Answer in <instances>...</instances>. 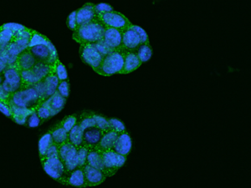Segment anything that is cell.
Listing matches in <instances>:
<instances>
[{"label":"cell","instance_id":"1","mask_svg":"<svg viewBox=\"0 0 251 188\" xmlns=\"http://www.w3.org/2000/svg\"><path fill=\"white\" fill-rule=\"evenodd\" d=\"M105 29L106 28L96 18L91 23L78 28L77 30L73 33L72 39L80 46L93 45L103 40Z\"/></svg>","mask_w":251,"mask_h":188},{"label":"cell","instance_id":"2","mask_svg":"<svg viewBox=\"0 0 251 188\" xmlns=\"http://www.w3.org/2000/svg\"><path fill=\"white\" fill-rule=\"evenodd\" d=\"M42 101L34 86L22 88L17 92L11 94L9 98V104L19 108H36Z\"/></svg>","mask_w":251,"mask_h":188},{"label":"cell","instance_id":"3","mask_svg":"<svg viewBox=\"0 0 251 188\" xmlns=\"http://www.w3.org/2000/svg\"><path fill=\"white\" fill-rule=\"evenodd\" d=\"M125 50L112 51L103 58L100 66L95 70L97 74L102 76H111L113 74H120L124 64Z\"/></svg>","mask_w":251,"mask_h":188},{"label":"cell","instance_id":"4","mask_svg":"<svg viewBox=\"0 0 251 188\" xmlns=\"http://www.w3.org/2000/svg\"><path fill=\"white\" fill-rule=\"evenodd\" d=\"M40 162H41L44 171H46L47 175L60 184L66 186L69 172L66 171L64 163L61 162L60 158H54V159L44 158L40 160Z\"/></svg>","mask_w":251,"mask_h":188},{"label":"cell","instance_id":"5","mask_svg":"<svg viewBox=\"0 0 251 188\" xmlns=\"http://www.w3.org/2000/svg\"><path fill=\"white\" fill-rule=\"evenodd\" d=\"M97 18L106 29L112 28V29L125 30L133 24L126 17L125 15L121 14L120 12L113 11L111 13H105V14L97 15Z\"/></svg>","mask_w":251,"mask_h":188},{"label":"cell","instance_id":"6","mask_svg":"<svg viewBox=\"0 0 251 188\" xmlns=\"http://www.w3.org/2000/svg\"><path fill=\"white\" fill-rule=\"evenodd\" d=\"M102 153L103 163L105 171L104 174L106 177H111L117 173V171L123 166L126 162L127 157L117 154L113 150L103 151Z\"/></svg>","mask_w":251,"mask_h":188},{"label":"cell","instance_id":"7","mask_svg":"<svg viewBox=\"0 0 251 188\" xmlns=\"http://www.w3.org/2000/svg\"><path fill=\"white\" fill-rule=\"evenodd\" d=\"M2 86L9 94H14L22 89V80L20 71L15 66H7L2 73Z\"/></svg>","mask_w":251,"mask_h":188},{"label":"cell","instance_id":"8","mask_svg":"<svg viewBox=\"0 0 251 188\" xmlns=\"http://www.w3.org/2000/svg\"><path fill=\"white\" fill-rule=\"evenodd\" d=\"M59 82L60 80L56 76V74L54 72H52L34 86L42 102L57 92Z\"/></svg>","mask_w":251,"mask_h":188},{"label":"cell","instance_id":"9","mask_svg":"<svg viewBox=\"0 0 251 188\" xmlns=\"http://www.w3.org/2000/svg\"><path fill=\"white\" fill-rule=\"evenodd\" d=\"M76 151L77 148L69 141L59 146V158L64 163L66 170L68 172L74 171L78 167Z\"/></svg>","mask_w":251,"mask_h":188},{"label":"cell","instance_id":"10","mask_svg":"<svg viewBox=\"0 0 251 188\" xmlns=\"http://www.w3.org/2000/svg\"><path fill=\"white\" fill-rule=\"evenodd\" d=\"M79 53L83 62L91 66L94 71L100 66L104 58L92 45L80 46Z\"/></svg>","mask_w":251,"mask_h":188},{"label":"cell","instance_id":"11","mask_svg":"<svg viewBox=\"0 0 251 188\" xmlns=\"http://www.w3.org/2000/svg\"><path fill=\"white\" fill-rule=\"evenodd\" d=\"M123 30L106 28L103 36V40L106 44V46L114 51L124 50L123 45Z\"/></svg>","mask_w":251,"mask_h":188},{"label":"cell","instance_id":"12","mask_svg":"<svg viewBox=\"0 0 251 188\" xmlns=\"http://www.w3.org/2000/svg\"><path fill=\"white\" fill-rule=\"evenodd\" d=\"M82 168L85 175L86 188L100 185L106 181V175L100 170L94 168L87 164L84 165Z\"/></svg>","mask_w":251,"mask_h":188},{"label":"cell","instance_id":"13","mask_svg":"<svg viewBox=\"0 0 251 188\" xmlns=\"http://www.w3.org/2000/svg\"><path fill=\"white\" fill-rule=\"evenodd\" d=\"M97 13L95 11V4L92 3H87L76 10V22L77 27L86 25L91 23L97 18Z\"/></svg>","mask_w":251,"mask_h":188},{"label":"cell","instance_id":"14","mask_svg":"<svg viewBox=\"0 0 251 188\" xmlns=\"http://www.w3.org/2000/svg\"><path fill=\"white\" fill-rule=\"evenodd\" d=\"M132 146L131 138L127 131L118 134L117 140L115 141L112 150L117 154L127 157Z\"/></svg>","mask_w":251,"mask_h":188},{"label":"cell","instance_id":"15","mask_svg":"<svg viewBox=\"0 0 251 188\" xmlns=\"http://www.w3.org/2000/svg\"><path fill=\"white\" fill-rule=\"evenodd\" d=\"M123 45L126 51H135L137 47L142 45L138 34L131 27L123 30Z\"/></svg>","mask_w":251,"mask_h":188},{"label":"cell","instance_id":"16","mask_svg":"<svg viewBox=\"0 0 251 188\" xmlns=\"http://www.w3.org/2000/svg\"><path fill=\"white\" fill-rule=\"evenodd\" d=\"M103 136V131L100 129L95 127L86 129L83 131V145H86L89 148H95L100 141Z\"/></svg>","mask_w":251,"mask_h":188},{"label":"cell","instance_id":"17","mask_svg":"<svg viewBox=\"0 0 251 188\" xmlns=\"http://www.w3.org/2000/svg\"><path fill=\"white\" fill-rule=\"evenodd\" d=\"M143 64L135 51L124 52V64L120 74H129L140 68Z\"/></svg>","mask_w":251,"mask_h":188},{"label":"cell","instance_id":"18","mask_svg":"<svg viewBox=\"0 0 251 188\" xmlns=\"http://www.w3.org/2000/svg\"><path fill=\"white\" fill-rule=\"evenodd\" d=\"M67 99L61 96L57 92H55L53 95L48 98L47 100L42 102L43 105L47 106L50 111L51 112L52 117L59 114L60 111H62L66 106Z\"/></svg>","mask_w":251,"mask_h":188},{"label":"cell","instance_id":"19","mask_svg":"<svg viewBox=\"0 0 251 188\" xmlns=\"http://www.w3.org/2000/svg\"><path fill=\"white\" fill-rule=\"evenodd\" d=\"M37 64L36 60L34 59V56L32 55L29 49L27 48L25 50L20 53V55L18 56L17 60L15 64V67L20 70H29L34 68V66Z\"/></svg>","mask_w":251,"mask_h":188},{"label":"cell","instance_id":"20","mask_svg":"<svg viewBox=\"0 0 251 188\" xmlns=\"http://www.w3.org/2000/svg\"><path fill=\"white\" fill-rule=\"evenodd\" d=\"M21 52H23V50L20 48V46L14 41H12L8 48L0 54V57L3 60V62L5 63L6 66H14L17 60L18 56Z\"/></svg>","mask_w":251,"mask_h":188},{"label":"cell","instance_id":"21","mask_svg":"<svg viewBox=\"0 0 251 188\" xmlns=\"http://www.w3.org/2000/svg\"><path fill=\"white\" fill-rule=\"evenodd\" d=\"M32 55L34 56V59L37 63L41 64H48L51 65V56H50V52L48 46L45 45H40V46H34L31 48H28Z\"/></svg>","mask_w":251,"mask_h":188},{"label":"cell","instance_id":"22","mask_svg":"<svg viewBox=\"0 0 251 188\" xmlns=\"http://www.w3.org/2000/svg\"><path fill=\"white\" fill-rule=\"evenodd\" d=\"M66 186H72L75 188H86L85 175L82 167H76L74 171L69 172Z\"/></svg>","mask_w":251,"mask_h":188},{"label":"cell","instance_id":"23","mask_svg":"<svg viewBox=\"0 0 251 188\" xmlns=\"http://www.w3.org/2000/svg\"><path fill=\"white\" fill-rule=\"evenodd\" d=\"M118 134L119 133H117V132L113 131L103 132V136L101 139H100V142L95 148L97 149L98 151H101V152L112 150L115 141H116L117 137H118Z\"/></svg>","mask_w":251,"mask_h":188},{"label":"cell","instance_id":"24","mask_svg":"<svg viewBox=\"0 0 251 188\" xmlns=\"http://www.w3.org/2000/svg\"><path fill=\"white\" fill-rule=\"evenodd\" d=\"M49 131L51 133L53 142L58 146L68 141V132L64 129L60 121L54 124Z\"/></svg>","mask_w":251,"mask_h":188},{"label":"cell","instance_id":"25","mask_svg":"<svg viewBox=\"0 0 251 188\" xmlns=\"http://www.w3.org/2000/svg\"><path fill=\"white\" fill-rule=\"evenodd\" d=\"M89 148V147H88ZM86 164L94 168L105 171L104 163H103L102 153L96 148H89L88 156L86 160Z\"/></svg>","mask_w":251,"mask_h":188},{"label":"cell","instance_id":"26","mask_svg":"<svg viewBox=\"0 0 251 188\" xmlns=\"http://www.w3.org/2000/svg\"><path fill=\"white\" fill-rule=\"evenodd\" d=\"M9 107H10V113H11L10 119L19 125H25L27 118L34 110V109L31 110V109L19 108L12 105H9Z\"/></svg>","mask_w":251,"mask_h":188},{"label":"cell","instance_id":"27","mask_svg":"<svg viewBox=\"0 0 251 188\" xmlns=\"http://www.w3.org/2000/svg\"><path fill=\"white\" fill-rule=\"evenodd\" d=\"M32 29L29 28H25V29L17 32L14 34L13 41L17 44L20 46L22 50H25L29 48V40L31 37Z\"/></svg>","mask_w":251,"mask_h":188},{"label":"cell","instance_id":"28","mask_svg":"<svg viewBox=\"0 0 251 188\" xmlns=\"http://www.w3.org/2000/svg\"><path fill=\"white\" fill-rule=\"evenodd\" d=\"M54 144L53 142V138H52L51 133L50 131H48L45 134L42 135L39 140V156L40 159L42 160L46 157V152L49 147Z\"/></svg>","mask_w":251,"mask_h":188},{"label":"cell","instance_id":"29","mask_svg":"<svg viewBox=\"0 0 251 188\" xmlns=\"http://www.w3.org/2000/svg\"><path fill=\"white\" fill-rule=\"evenodd\" d=\"M92 112L93 111H83L82 113L78 115L77 125L80 126V129L83 131L86 130V129L96 126L94 118L92 116Z\"/></svg>","mask_w":251,"mask_h":188},{"label":"cell","instance_id":"30","mask_svg":"<svg viewBox=\"0 0 251 188\" xmlns=\"http://www.w3.org/2000/svg\"><path fill=\"white\" fill-rule=\"evenodd\" d=\"M14 33L3 25L0 27V54H2L8 46L12 43Z\"/></svg>","mask_w":251,"mask_h":188},{"label":"cell","instance_id":"31","mask_svg":"<svg viewBox=\"0 0 251 188\" xmlns=\"http://www.w3.org/2000/svg\"><path fill=\"white\" fill-rule=\"evenodd\" d=\"M32 71L34 72L35 76L38 78V80H43L49 74L52 72H54V66H50L48 64H41L37 63L34 68L31 69Z\"/></svg>","mask_w":251,"mask_h":188},{"label":"cell","instance_id":"32","mask_svg":"<svg viewBox=\"0 0 251 188\" xmlns=\"http://www.w3.org/2000/svg\"><path fill=\"white\" fill-rule=\"evenodd\" d=\"M69 142L75 145L76 148L82 145L83 131L80 126L76 124L68 133Z\"/></svg>","mask_w":251,"mask_h":188},{"label":"cell","instance_id":"33","mask_svg":"<svg viewBox=\"0 0 251 188\" xmlns=\"http://www.w3.org/2000/svg\"><path fill=\"white\" fill-rule=\"evenodd\" d=\"M142 64L148 62L152 55V48L150 44H142L135 50Z\"/></svg>","mask_w":251,"mask_h":188},{"label":"cell","instance_id":"34","mask_svg":"<svg viewBox=\"0 0 251 188\" xmlns=\"http://www.w3.org/2000/svg\"><path fill=\"white\" fill-rule=\"evenodd\" d=\"M20 74H21V80H22V88L34 86L38 82H40V80H38V78L35 76L32 70L20 71Z\"/></svg>","mask_w":251,"mask_h":188},{"label":"cell","instance_id":"35","mask_svg":"<svg viewBox=\"0 0 251 188\" xmlns=\"http://www.w3.org/2000/svg\"><path fill=\"white\" fill-rule=\"evenodd\" d=\"M92 116L94 118L95 124H96L97 128L100 129V131H103V132L111 131L107 117H104L102 115L97 114L94 111L92 112Z\"/></svg>","mask_w":251,"mask_h":188},{"label":"cell","instance_id":"36","mask_svg":"<svg viewBox=\"0 0 251 188\" xmlns=\"http://www.w3.org/2000/svg\"><path fill=\"white\" fill-rule=\"evenodd\" d=\"M50 40L46 37V35L40 34L39 32L35 31L32 29L31 37L29 40V48L34 47V46H40V45H45L46 46Z\"/></svg>","mask_w":251,"mask_h":188},{"label":"cell","instance_id":"37","mask_svg":"<svg viewBox=\"0 0 251 188\" xmlns=\"http://www.w3.org/2000/svg\"><path fill=\"white\" fill-rule=\"evenodd\" d=\"M78 115H70L67 117H64L62 120H60V122L62 125L64 129L66 130L67 132H70L75 125L77 124Z\"/></svg>","mask_w":251,"mask_h":188},{"label":"cell","instance_id":"38","mask_svg":"<svg viewBox=\"0 0 251 188\" xmlns=\"http://www.w3.org/2000/svg\"><path fill=\"white\" fill-rule=\"evenodd\" d=\"M89 148L86 145H81L77 147L76 158H77L78 166L83 167L86 164V160L88 156Z\"/></svg>","mask_w":251,"mask_h":188},{"label":"cell","instance_id":"39","mask_svg":"<svg viewBox=\"0 0 251 188\" xmlns=\"http://www.w3.org/2000/svg\"><path fill=\"white\" fill-rule=\"evenodd\" d=\"M54 73L60 81L69 80L68 73H67L66 66L63 65V63L60 62V60H58L54 64Z\"/></svg>","mask_w":251,"mask_h":188},{"label":"cell","instance_id":"40","mask_svg":"<svg viewBox=\"0 0 251 188\" xmlns=\"http://www.w3.org/2000/svg\"><path fill=\"white\" fill-rule=\"evenodd\" d=\"M35 111L40 117V120H42V123L46 122L52 117L51 112L50 111V109L43 105L42 103L35 108Z\"/></svg>","mask_w":251,"mask_h":188},{"label":"cell","instance_id":"41","mask_svg":"<svg viewBox=\"0 0 251 188\" xmlns=\"http://www.w3.org/2000/svg\"><path fill=\"white\" fill-rule=\"evenodd\" d=\"M108 122L111 131H115L117 133H122L126 131L124 123L117 118H108Z\"/></svg>","mask_w":251,"mask_h":188},{"label":"cell","instance_id":"42","mask_svg":"<svg viewBox=\"0 0 251 188\" xmlns=\"http://www.w3.org/2000/svg\"><path fill=\"white\" fill-rule=\"evenodd\" d=\"M42 124H43L42 120H40V117L38 116L36 111L34 109L26 120V126H28L29 128H35V127H38Z\"/></svg>","mask_w":251,"mask_h":188},{"label":"cell","instance_id":"43","mask_svg":"<svg viewBox=\"0 0 251 188\" xmlns=\"http://www.w3.org/2000/svg\"><path fill=\"white\" fill-rule=\"evenodd\" d=\"M92 46L102 55L103 57H105L107 54H111V52L114 51L106 46V44L104 42L103 40L98 41L97 43L93 44Z\"/></svg>","mask_w":251,"mask_h":188},{"label":"cell","instance_id":"44","mask_svg":"<svg viewBox=\"0 0 251 188\" xmlns=\"http://www.w3.org/2000/svg\"><path fill=\"white\" fill-rule=\"evenodd\" d=\"M57 92L61 96L67 99L70 95L71 92V87H70V82L68 80H63L60 81L58 85Z\"/></svg>","mask_w":251,"mask_h":188},{"label":"cell","instance_id":"45","mask_svg":"<svg viewBox=\"0 0 251 188\" xmlns=\"http://www.w3.org/2000/svg\"><path fill=\"white\" fill-rule=\"evenodd\" d=\"M131 28L138 34V36L140 38L141 44H149V35L143 28H141L140 26L135 25V24H132Z\"/></svg>","mask_w":251,"mask_h":188},{"label":"cell","instance_id":"46","mask_svg":"<svg viewBox=\"0 0 251 188\" xmlns=\"http://www.w3.org/2000/svg\"><path fill=\"white\" fill-rule=\"evenodd\" d=\"M66 24L69 29L72 31H76L78 29L77 22H76V10L71 13V15H69L66 20Z\"/></svg>","mask_w":251,"mask_h":188},{"label":"cell","instance_id":"47","mask_svg":"<svg viewBox=\"0 0 251 188\" xmlns=\"http://www.w3.org/2000/svg\"><path fill=\"white\" fill-rule=\"evenodd\" d=\"M95 11L98 15L105 14V13H111L115 10L112 6L109 5L107 3H98V4H95Z\"/></svg>","mask_w":251,"mask_h":188},{"label":"cell","instance_id":"48","mask_svg":"<svg viewBox=\"0 0 251 188\" xmlns=\"http://www.w3.org/2000/svg\"><path fill=\"white\" fill-rule=\"evenodd\" d=\"M46 159H54V158H59V146L55 144H52L46 152Z\"/></svg>","mask_w":251,"mask_h":188},{"label":"cell","instance_id":"49","mask_svg":"<svg viewBox=\"0 0 251 188\" xmlns=\"http://www.w3.org/2000/svg\"><path fill=\"white\" fill-rule=\"evenodd\" d=\"M0 112L2 114L4 115L5 117H9V118L11 117L9 102H6V101L0 100Z\"/></svg>","mask_w":251,"mask_h":188},{"label":"cell","instance_id":"50","mask_svg":"<svg viewBox=\"0 0 251 188\" xmlns=\"http://www.w3.org/2000/svg\"><path fill=\"white\" fill-rule=\"evenodd\" d=\"M3 25V27H5L7 29H10V30L14 33V34L25 28V26L21 25V24H19L16 23L4 24Z\"/></svg>","mask_w":251,"mask_h":188},{"label":"cell","instance_id":"51","mask_svg":"<svg viewBox=\"0 0 251 188\" xmlns=\"http://www.w3.org/2000/svg\"><path fill=\"white\" fill-rule=\"evenodd\" d=\"M10 96H11V94L6 92L5 90L3 88V86H0V100L9 102Z\"/></svg>","mask_w":251,"mask_h":188},{"label":"cell","instance_id":"52","mask_svg":"<svg viewBox=\"0 0 251 188\" xmlns=\"http://www.w3.org/2000/svg\"><path fill=\"white\" fill-rule=\"evenodd\" d=\"M6 68H7V66H6L5 63L3 62V60L0 57V74H2Z\"/></svg>","mask_w":251,"mask_h":188},{"label":"cell","instance_id":"53","mask_svg":"<svg viewBox=\"0 0 251 188\" xmlns=\"http://www.w3.org/2000/svg\"><path fill=\"white\" fill-rule=\"evenodd\" d=\"M2 83H3V75L0 74V86H2Z\"/></svg>","mask_w":251,"mask_h":188}]
</instances>
